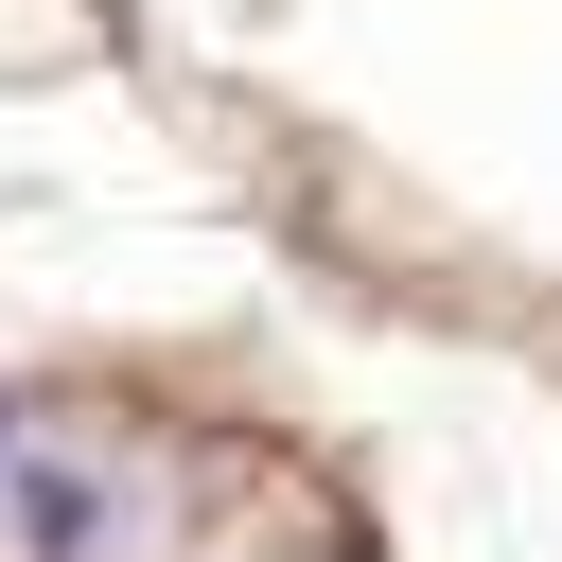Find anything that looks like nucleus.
<instances>
[{
    "label": "nucleus",
    "mask_w": 562,
    "mask_h": 562,
    "mask_svg": "<svg viewBox=\"0 0 562 562\" xmlns=\"http://www.w3.org/2000/svg\"><path fill=\"white\" fill-rule=\"evenodd\" d=\"M0 527H18L35 562H88V544H105V492L53 474V457H0Z\"/></svg>",
    "instance_id": "nucleus-1"
},
{
    "label": "nucleus",
    "mask_w": 562,
    "mask_h": 562,
    "mask_svg": "<svg viewBox=\"0 0 562 562\" xmlns=\"http://www.w3.org/2000/svg\"><path fill=\"white\" fill-rule=\"evenodd\" d=\"M0 457H18V404H0Z\"/></svg>",
    "instance_id": "nucleus-2"
}]
</instances>
